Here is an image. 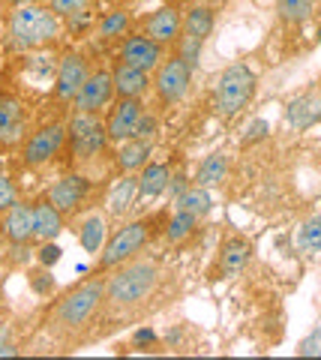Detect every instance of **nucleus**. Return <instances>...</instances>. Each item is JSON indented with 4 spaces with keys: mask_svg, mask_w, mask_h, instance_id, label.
<instances>
[{
    "mask_svg": "<svg viewBox=\"0 0 321 360\" xmlns=\"http://www.w3.org/2000/svg\"><path fill=\"white\" fill-rule=\"evenodd\" d=\"M39 258H42V264H54L60 258V250L54 246V240H46V246L39 250Z\"/></svg>",
    "mask_w": 321,
    "mask_h": 360,
    "instance_id": "obj_37",
    "label": "nucleus"
},
{
    "mask_svg": "<svg viewBox=\"0 0 321 360\" xmlns=\"http://www.w3.org/2000/svg\"><path fill=\"white\" fill-rule=\"evenodd\" d=\"M27 132V111L15 96H0V144H18Z\"/></svg>",
    "mask_w": 321,
    "mask_h": 360,
    "instance_id": "obj_16",
    "label": "nucleus"
},
{
    "mask_svg": "<svg viewBox=\"0 0 321 360\" xmlns=\"http://www.w3.org/2000/svg\"><path fill=\"white\" fill-rule=\"evenodd\" d=\"M318 4H321V0H318Z\"/></svg>",
    "mask_w": 321,
    "mask_h": 360,
    "instance_id": "obj_40",
    "label": "nucleus"
},
{
    "mask_svg": "<svg viewBox=\"0 0 321 360\" xmlns=\"http://www.w3.org/2000/svg\"><path fill=\"white\" fill-rule=\"evenodd\" d=\"M136 198H138V177L136 174H124V177L114 180L112 189H108L105 210L120 219V217H126L132 205H136Z\"/></svg>",
    "mask_w": 321,
    "mask_h": 360,
    "instance_id": "obj_20",
    "label": "nucleus"
},
{
    "mask_svg": "<svg viewBox=\"0 0 321 360\" xmlns=\"http://www.w3.org/2000/svg\"><path fill=\"white\" fill-rule=\"evenodd\" d=\"M105 300V283L103 279H87L79 288H72L66 295L58 309H54V324H60L66 330H75L81 324L91 321V315L96 312V307Z\"/></svg>",
    "mask_w": 321,
    "mask_h": 360,
    "instance_id": "obj_4",
    "label": "nucleus"
},
{
    "mask_svg": "<svg viewBox=\"0 0 321 360\" xmlns=\"http://www.w3.org/2000/svg\"><path fill=\"white\" fill-rule=\"evenodd\" d=\"M66 139H70L72 153L79 156V160H93L96 153L105 150L108 132H105V123L96 115H91V111H75L72 120L66 123Z\"/></svg>",
    "mask_w": 321,
    "mask_h": 360,
    "instance_id": "obj_6",
    "label": "nucleus"
},
{
    "mask_svg": "<svg viewBox=\"0 0 321 360\" xmlns=\"http://www.w3.org/2000/svg\"><path fill=\"white\" fill-rule=\"evenodd\" d=\"M0 354H15L13 342H9V328L6 324H0Z\"/></svg>",
    "mask_w": 321,
    "mask_h": 360,
    "instance_id": "obj_38",
    "label": "nucleus"
},
{
    "mask_svg": "<svg viewBox=\"0 0 321 360\" xmlns=\"http://www.w3.org/2000/svg\"><path fill=\"white\" fill-rule=\"evenodd\" d=\"M177 45H181V54H177V58L181 60H186L190 66H195V60H198V51H202V39H192V37H181L177 39Z\"/></svg>",
    "mask_w": 321,
    "mask_h": 360,
    "instance_id": "obj_33",
    "label": "nucleus"
},
{
    "mask_svg": "<svg viewBox=\"0 0 321 360\" xmlns=\"http://www.w3.org/2000/svg\"><path fill=\"white\" fill-rule=\"evenodd\" d=\"M18 201V193H15V186H13V180H9L6 174H0V213L9 210Z\"/></svg>",
    "mask_w": 321,
    "mask_h": 360,
    "instance_id": "obj_35",
    "label": "nucleus"
},
{
    "mask_svg": "<svg viewBox=\"0 0 321 360\" xmlns=\"http://www.w3.org/2000/svg\"><path fill=\"white\" fill-rule=\"evenodd\" d=\"M150 153H153V144L148 139H126V141H120V150H117L120 172H124V174L141 172V168L150 162Z\"/></svg>",
    "mask_w": 321,
    "mask_h": 360,
    "instance_id": "obj_22",
    "label": "nucleus"
},
{
    "mask_svg": "<svg viewBox=\"0 0 321 360\" xmlns=\"http://www.w3.org/2000/svg\"><path fill=\"white\" fill-rule=\"evenodd\" d=\"M174 201H177V207L181 210H190L192 217H198V219L207 217L210 207H214V198H210V193L204 186H186Z\"/></svg>",
    "mask_w": 321,
    "mask_h": 360,
    "instance_id": "obj_28",
    "label": "nucleus"
},
{
    "mask_svg": "<svg viewBox=\"0 0 321 360\" xmlns=\"http://www.w3.org/2000/svg\"><path fill=\"white\" fill-rule=\"evenodd\" d=\"M79 240L84 246V252H103V246L108 240V225H105V217L103 213H91L84 222H81V229H79Z\"/></svg>",
    "mask_w": 321,
    "mask_h": 360,
    "instance_id": "obj_24",
    "label": "nucleus"
},
{
    "mask_svg": "<svg viewBox=\"0 0 321 360\" xmlns=\"http://www.w3.org/2000/svg\"><path fill=\"white\" fill-rule=\"evenodd\" d=\"M87 63L81 54H66L58 66V96L66 99V103H72L75 96H79L81 84L87 82Z\"/></svg>",
    "mask_w": 321,
    "mask_h": 360,
    "instance_id": "obj_17",
    "label": "nucleus"
},
{
    "mask_svg": "<svg viewBox=\"0 0 321 360\" xmlns=\"http://www.w3.org/2000/svg\"><path fill=\"white\" fill-rule=\"evenodd\" d=\"M148 222L145 219H136V222H126L124 229H120L114 238H108L103 252H99V270H114L120 267L129 258H136L141 250L148 246Z\"/></svg>",
    "mask_w": 321,
    "mask_h": 360,
    "instance_id": "obj_5",
    "label": "nucleus"
},
{
    "mask_svg": "<svg viewBox=\"0 0 321 360\" xmlns=\"http://www.w3.org/2000/svg\"><path fill=\"white\" fill-rule=\"evenodd\" d=\"M112 82H114V94L120 99H141L150 87V72L136 70L129 63H117L112 72Z\"/></svg>",
    "mask_w": 321,
    "mask_h": 360,
    "instance_id": "obj_18",
    "label": "nucleus"
},
{
    "mask_svg": "<svg viewBox=\"0 0 321 360\" xmlns=\"http://www.w3.org/2000/svg\"><path fill=\"white\" fill-rule=\"evenodd\" d=\"M63 231V213L51 205V201H37L33 205V238L46 240H58V234Z\"/></svg>",
    "mask_w": 321,
    "mask_h": 360,
    "instance_id": "obj_21",
    "label": "nucleus"
},
{
    "mask_svg": "<svg viewBox=\"0 0 321 360\" xmlns=\"http://www.w3.org/2000/svg\"><path fill=\"white\" fill-rule=\"evenodd\" d=\"M252 96H256V72L247 63H231L228 70H223V75L216 82L214 108L219 117L231 120L252 103Z\"/></svg>",
    "mask_w": 321,
    "mask_h": 360,
    "instance_id": "obj_3",
    "label": "nucleus"
},
{
    "mask_svg": "<svg viewBox=\"0 0 321 360\" xmlns=\"http://www.w3.org/2000/svg\"><path fill=\"white\" fill-rule=\"evenodd\" d=\"M0 229H4V238L15 246H27L33 240V205L25 201H15L9 210H4V219H0Z\"/></svg>",
    "mask_w": 321,
    "mask_h": 360,
    "instance_id": "obj_15",
    "label": "nucleus"
},
{
    "mask_svg": "<svg viewBox=\"0 0 321 360\" xmlns=\"http://www.w3.org/2000/svg\"><path fill=\"white\" fill-rule=\"evenodd\" d=\"M297 354L301 357H321V324L306 336L301 345H297Z\"/></svg>",
    "mask_w": 321,
    "mask_h": 360,
    "instance_id": "obj_34",
    "label": "nucleus"
},
{
    "mask_svg": "<svg viewBox=\"0 0 321 360\" xmlns=\"http://www.w3.org/2000/svg\"><path fill=\"white\" fill-rule=\"evenodd\" d=\"M126 30H129V13H124V9H114V13H108L99 21V37L103 39H117Z\"/></svg>",
    "mask_w": 321,
    "mask_h": 360,
    "instance_id": "obj_31",
    "label": "nucleus"
},
{
    "mask_svg": "<svg viewBox=\"0 0 321 360\" xmlns=\"http://www.w3.org/2000/svg\"><path fill=\"white\" fill-rule=\"evenodd\" d=\"M294 246H297V252H303V255L321 252V213H315V217H309L297 225Z\"/></svg>",
    "mask_w": 321,
    "mask_h": 360,
    "instance_id": "obj_26",
    "label": "nucleus"
},
{
    "mask_svg": "<svg viewBox=\"0 0 321 360\" xmlns=\"http://www.w3.org/2000/svg\"><path fill=\"white\" fill-rule=\"evenodd\" d=\"M252 258V243L243 238V234H231V238L223 243V252H219V264H216V274L219 279H235L247 270Z\"/></svg>",
    "mask_w": 321,
    "mask_h": 360,
    "instance_id": "obj_13",
    "label": "nucleus"
},
{
    "mask_svg": "<svg viewBox=\"0 0 321 360\" xmlns=\"http://www.w3.org/2000/svg\"><path fill=\"white\" fill-rule=\"evenodd\" d=\"M313 9H315V0H276V15L285 25H303L313 15Z\"/></svg>",
    "mask_w": 321,
    "mask_h": 360,
    "instance_id": "obj_29",
    "label": "nucleus"
},
{
    "mask_svg": "<svg viewBox=\"0 0 321 360\" xmlns=\"http://www.w3.org/2000/svg\"><path fill=\"white\" fill-rule=\"evenodd\" d=\"M210 30H214V9L210 6H192L190 13L183 15V33L181 37H192V39H207Z\"/></svg>",
    "mask_w": 321,
    "mask_h": 360,
    "instance_id": "obj_27",
    "label": "nucleus"
},
{
    "mask_svg": "<svg viewBox=\"0 0 321 360\" xmlns=\"http://www.w3.org/2000/svg\"><path fill=\"white\" fill-rule=\"evenodd\" d=\"M285 123L291 129H309L321 123V94H303L285 105Z\"/></svg>",
    "mask_w": 321,
    "mask_h": 360,
    "instance_id": "obj_19",
    "label": "nucleus"
},
{
    "mask_svg": "<svg viewBox=\"0 0 321 360\" xmlns=\"http://www.w3.org/2000/svg\"><path fill=\"white\" fill-rule=\"evenodd\" d=\"M159 283V267L153 258H129L105 279V300L117 309L145 303Z\"/></svg>",
    "mask_w": 321,
    "mask_h": 360,
    "instance_id": "obj_1",
    "label": "nucleus"
},
{
    "mask_svg": "<svg viewBox=\"0 0 321 360\" xmlns=\"http://www.w3.org/2000/svg\"><path fill=\"white\" fill-rule=\"evenodd\" d=\"M145 115V105L141 99H117V105L112 108V115L105 120V132H108V141H126V139H136V129H138V120Z\"/></svg>",
    "mask_w": 321,
    "mask_h": 360,
    "instance_id": "obj_8",
    "label": "nucleus"
},
{
    "mask_svg": "<svg viewBox=\"0 0 321 360\" xmlns=\"http://www.w3.org/2000/svg\"><path fill=\"white\" fill-rule=\"evenodd\" d=\"M13 6H25V4H33V0H9Z\"/></svg>",
    "mask_w": 321,
    "mask_h": 360,
    "instance_id": "obj_39",
    "label": "nucleus"
},
{
    "mask_svg": "<svg viewBox=\"0 0 321 360\" xmlns=\"http://www.w3.org/2000/svg\"><path fill=\"white\" fill-rule=\"evenodd\" d=\"M268 132H270L268 120H252L249 127H247V135H243V139H240V144H252V141H261V139H268Z\"/></svg>",
    "mask_w": 321,
    "mask_h": 360,
    "instance_id": "obj_36",
    "label": "nucleus"
},
{
    "mask_svg": "<svg viewBox=\"0 0 321 360\" xmlns=\"http://www.w3.org/2000/svg\"><path fill=\"white\" fill-rule=\"evenodd\" d=\"M198 225V217H192L190 210H174V217L169 222V231H165V238H169V243H183L186 238L192 234V229Z\"/></svg>",
    "mask_w": 321,
    "mask_h": 360,
    "instance_id": "obj_30",
    "label": "nucleus"
},
{
    "mask_svg": "<svg viewBox=\"0 0 321 360\" xmlns=\"http://www.w3.org/2000/svg\"><path fill=\"white\" fill-rule=\"evenodd\" d=\"M9 37L25 51L42 49V45L60 37V18L48 6H37V4L15 6L13 15H9Z\"/></svg>",
    "mask_w": 321,
    "mask_h": 360,
    "instance_id": "obj_2",
    "label": "nucleus"
},
{
    "mask_svg": "<svg viewBox=\"0 0 321 360\" xmlns=\"http://www.w3.org/2000/svg\"><path fill=\"white\" fill-rule=\"evenodd\" d=\"M91 193V184L81 174H63L60 180H54L48 189V201L60 213H75L81 207V201Z\"/></svg>",
    "mask_w": 321,
    "mask_h": 360,
    "instance_id": "obj_12",
    "label": "nucleus"
},
{
    "mask_svg": "<svg viewBox=\"0 0 321 360\" xmlns=\"http://www.w3.org/2000/svg\"><path fill=\"white\" fill-rule=\"evenodd\" d=\"M48 9L54 15H66V18H72V15H81L84 9H87V0H48Z\"/></svg>",
    "mask_w": 321,
    "mask_h": 360,
    "instance_id": "obj_32",
    "label": "nucleus"
},
{
    "mask_svg": "<svg viewBox=\"0 0 321 360\" xmlns=\"http://www.w3.org/2000/svg\"><path fill=\"white\" fill-rule=\"evenodd\" d=\"M183 33V15L177 13L174 6H159L157 13H150L148 25H145V37H150L153 42H159L162 49L165 45H174Z\"/></svg>",
    "mask_w": 321,
    "mask_h": 360,
    "instance_id": "obj_14",
    "label": "nucleus"
},
{
    "mask_svg": "<svg viewBox=\"0 0 321 360\" xmlns=\"http://www.w3.org/2000/svg\"><path fill=\"white\" fill-rule=\"evenodd\" d=\"M63 139H66V127H60V123H51V127H42L39 132H33L30 141L25 144V162L46 165L48 160L58 156Z\"/></svg>",
    "mask_w": 321,
    "mask_h": 360,
    "instance_id": "obj_11",
    "label": "nucleus"
},
{
    "mask_svg": "<svg viewBox=\"0 0 321 360\" xmlns=\"http://www.w3.org/2000/svg\"><path fill=\"white\" fill-rule=\"evenodd\" d=\"M114 96V82H112V72H91L87 75V82L81 84L79 96L72 99L75 103V111H91V115H96L99 108H105L108 103H112Z\"/></svg>",
    "mask_w": 321,
    "mask_h": 360,
    "instance_id": "obj_9",
    "label": "nucleus"
},
{
    "mask_svg": "<svg viewBox=\"0 0 321 360\" xmlns=\"http://www.w3.org/2000/svg\"><path fill=\"white\" fill-rule=\"evenodd\" d=\"M120 63H129V66H136V70L153 72L162 63V45L153 42L150 37H145V33L126 37L124 45H120Z\"/></svg>",
    "mask_w": 321,
    "mask_h": 360,
    "instance_id": "obj_10",
    "label": "nucleus"
},
{
    "mask_svg": "<svg viewBox=\"0 0 321 360\" xmlns=\"http://www.w3.org/2000/svg\"><path fill=\"white\" fill-rule=\"evenodd\" d=\"M169 180L171 172L165 162H148L145 168L138 172V198H159L165 189H169Z\"/></svg>",
    "mask_w": 321,
    "mask_h": 360,
    "instance_id": "obj_23",
    "label": "nucleus"
},
{
    "mask_svg": "<svg viewBox=\"0 0 321 360\" xmlns=\"http://www.w3.org/2000/svg\"><path fill=\"white\" fill-rule=\"evenodd\" d=\"M153 90L157 96L162 99L165 105H174L190 94V84H192V66L181 60V58H169L162 60L157 70H153Z\"/></svg>",
    "mask_w": 321,
    "mask_h": 360,
    "instance_id": "obj_7",
    "label": "nucleus"
},
{
    "mask_svg": "<svg viewBox=\"0 0 321 360\" xmlns=\"http://www.w3.org/2000/svg\"><path fill=\"white\" fill-rule=\"evenodd\" d=\"M225 174H228V156L225 153H207L195 168V186L210 189V186L223 184Z\"/></svg>",
    "mask_w": 321,
    "mask_h": 360,
    "instance_id": "obj_25",
    "label": "nucleus"
}]
</instances>
